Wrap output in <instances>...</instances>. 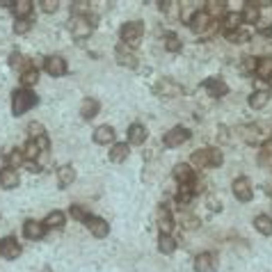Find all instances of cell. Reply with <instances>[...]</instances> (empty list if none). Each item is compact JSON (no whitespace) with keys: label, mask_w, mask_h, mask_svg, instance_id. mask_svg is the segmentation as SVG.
Returning <instances> with one entry per match:
<instances>
[{"label":"cell","mask_w":272,"mask_h":272,"mask_svg":"<svg viewBox=\"0 0 272 272\" xmlns=\"http://www.w3.org/2000/svg\"><path fill=\"white\" fill-rule=\"evenodd\" d=\"M7 167H21V165H25V158H23V149H14V151L9 153V156H7Z\"/></svg>","instance_id":"cell-37"},{"label":"cell","mask_w":272,"mask_h":272,"mask_svg":"<svg viewBox=\"0 0 272 272\" xmlns=\"http://www.w3.org/2000/svg\"><path fill=\"white\" fill-rule=\"evenodd\" d=\"M41 272H53V270H50V268H44V270H41Z\"/></svg>","instance_id":"cell-52"},{"label":"cell","mask_w":272,"mask_h":272,"mask_svg":"<svg viewBox=\"0 0 272 272\" xmlns=\"http://www.w3.org/2000/svg\"><path fill=\"white\" fill-rule=\"evenodd\" d=\"M213 261H215L213 254H206V252L199 254L195 259V272H211L213 270Z\"/></svg>","instance_id":"cell-29"},{"label":"cell","mask_w":272,"mask_h":272,"mask_svg":"<svg viewBox=\"0 0 272 272\" xmlns=\"http://www.w3.org/2000/svg\"><path fill=\"white\" fill-rule=\"evenodd\" d=\"M204 89H206L213 98H220V96H224V94L229 92L227 82H224L222 78H208V80H204Z\"/></svg>","instance_id":"cell-13"},{"label":"cell","mask_w":272,"mask_h":272,"mask_svg":"<svg viewBox=\"0 0 272 272\" xmlns=\"http://www.w3.org/2000/svg\"><path fill=\"white\" fill-rule=\"evenodd\" d=\"M240 71H243V73H254L256 71V60L254 57H245L243 64H240Z\"/></svg>","instance_id":"cell-44"},{"label":"cell","mask_w":272,"mask_h":272,"mask_svg":"<svg viewBox=\"0 0 272 272\" xmlns=\"http://www.w3.org/2000/svg\"><path fill=\"white\" fill-rule=\"evenodd\" d=\"M147 128L142 124H133L131 128H128V144H144L147 142Z\"/></svg>","instance_id":"cell-23"},{"label":"cell","mask_w":272,"mask_h":272,"mask_svg":"<svg viewBox=\"0 0 272 272\" xmlns=\"http://www.w3.org/2000/svg\"><path fill=\"white\" fill-rule=\"evenodd\" d=\"M227 133H229V131H227V128H224V126H222V128H220V135H218V137H220V140H222V142H227V140H229V137H227Z\"/></svg>","instance_id":"cell-51"},{"label":"cell","mask_w":272,"mask_h":272,"mask_svg":"<svg viewBox=\"0 0 272 272\" xmlns=\"http://www.w3.org/2000/svg\"><path fill=\"white\" fill-rule=\"evenodd\" d=\"M259 32H261V37H263V39L272 41V27H270V25H261V27H259Z\"/></svg>","instance_id":"cell-50"},{"label":"cell","mask_w":272,"mask_h":272,"mask_svg":"<svg viewBox=\"0 0 272 272\" xmlns=\"http://www.w3.org/2000/svg\"><path fill=\"white\" fill-rule=\"evenodd\" d=\"M268 101H270V92L268 89H254V94L250 96V105L254 110H263L268 105Z\"/></svg>","instance_id":"cell-24"},{"label":"cell","mask_w":272,"mask_h":272,"mask_svg":"<svg viewBox=\"0 0 272 272\" xmlns=\"http://www.w3.org/2000/svg\"><path fill=\"white\" fill-rule=\"evenodd\" d=\"M69 215H71L73 220H78V222H87V220L92 218V215H89L85 208H82V206H76V204L69 208Z\"/></svg>","instance_id":"cell-39"},{"label":"cell","mask_w":272,"mask_h":272,"mask_svg":"<svg viewBox=\"0 0 272 272\" xmlns=\"http://www.w3.org/2000/svg\"><path fill=\"white\" fill-rule=\"evenodd\" d=\"M114 57H117V62H119L121 66H128V69H135L137 66V57H135V53H133V48H128V46H124V44L117 46Z\"/></svg>","instance_id":"cell-9"},{"label":"cell","mask_w":272,"mask_h":272,"mask_svg":"<svg viewBox=\"0 0 272 272\" xmlns=\"http://www.w3.org/2000/svg\"><path fill=\"white\" fill-rule=\"evenodd\" d=\"M39 80V69H34V66H27L25 71L21 73V82H23V87H32V85H37Z\"/></svg>","instance_id":"cell-35"},{"label":"cell","mask_w":272,"mask_h":272,"mask_svg":"<svg viewBox=\"0 0 272 272\" xmlns=\"http://www.w3.org/2000/svg\"><path fill=\"white\" fill-rule=\"evenodd\" d=\"M73 181H76V169L71 167V165H62L57 169V185L60 188H69Z\"/></svg>","instance_id":"cell-21"},{"label":"cell","mask_w":272,"mask_h":272,"mask_svg":"<svg viewBox=\"0 0 272 272\" xmlns=\"http://www.w3.org/2000/svg\"><path fill=\"white\" fill-rule=\"evenodd\" d=\"M34 105H37V94H32L30 89H18L11 96V112L16 114V117L27 112V110H32Z\"/></svg>","instance_id":"cell-3"},{"label":"cell","mask_w":272,"mask_h":272,"mask_svg":"<svg viewBox=\"0 0 272 272\" xmlns=\"http://www.w3.org/2000/svg\"><path fill=\"white\" fill-rule=\"evenodd\" d=\"M39 5H41V9H44L46 14H53V11H57V7H60V2H57V0H41Z\"/></svg>","instance_id":"cell-45"},{"label":"cell","mask_w":272,"mask_h":272,"mask_svg":"<svg viewBox=\"0 0 272 272\" xmlns=\"http://www.w3.org/2000/svg\"><path fill=\"white\" fill-rule=\"evenodd\" d=\"M227 39L229 41H236V44H245V41H250V32H245V30L240 27L236 32H227Z\"/></svg>","instance_id":"cell-41"},{"label":"cell","mask_w":272,"mask_h":272,"mask_svg":"<svg viewBox=\"0 0 272 272\" xmlns=\"http://www.w3.org/2000/svg\"><path fill=\"white\" fill-rule=\"evenodd\" d=\"M192 197H195V188L190 185H179V192H176V202H179V206H188V204L192 202Z\"/></svg>","instance_id":"cell-28"},{"label":"cell","mask_w":272,"mask_h":272,"mask_svg":"<svg viewBox=\"0 0 272 272\" xmlns=\"http://www.w3.org/2000/svg\"><path fill=\"white\" fill-rule=\"evenodd\" d=\"M174 179L179 181V185H190V183H195L197 176L188 163H179V165H174Z\"/></svg>","instance_id":"cell-12"},{"label":"cell","mask_w":272,"mask_h":272,"mask_svg":"<svg viewBox=\"0 0 272 272\" xmlns=\"http://www.w3.org/2000/svg\"><path fill=\"white\" fill-rule=\"evenodd\" d=\"M158 250L163 252V254H174L176 240L172 238V234H160V238H158Z\"/></svg>","instance_id":"cell-33"},{"label":"cell","mask_w":272,"mask_h":272,"mask_svg":"<svg viewBox=\"0 0 272 272\" xmlns=\"http://www.w3.org/2000/svg\"><path fill=\"white\" fill-rule=\"evenodd\" d=\"M30 18H16V23H14V32L16 34H25L27 30H30Z\"/></svg>","instance_id":"cell-43"},{"label":"cell","mask_w":272,"mask_h":272,"mask_svg":"<svg viewBox=\"0 0 272 272\" xmlns=\"http://www.w3.org/2000/svg\"><path fill=\"white\" fill-rule=\"evenodd\" d=\"M222 27H224V32H236V30L243 27V16H240L238 11H227L222 18Z\"/></svg>","instance_id":"cell-18"},{"label":"cell","mask_w":272,"mask_h":272,"mask_svg":"<svg viewBox=\"0 0 272 272\" xmlns=\"http://www.w3.org/2000/svg\"><path fill=\"white\" fill-rule=\"evenodd\" d=\"M181 224H183L185 229H197L199 227V220L197 218H181Z\"/></svg>","instance_id":"cell-47"},{"label":"cell","mask_w":272,"mask_h":272,"mask_svg":"<svg viewBox=\"0 0 272 272\" xmlns=\"http://www.w3.org/2000/svg\"><path fill=\"white\" fill-rule=\"evenodd\" d=\"M188 140H190V131L183 128V126H176V128H172V131L163 137V144L169 149H174V147H181V144Z\"/></svg>","instance_id":"cell-6"},{"label":"cell","mask_w":272,"mask_h":272,"mask_svg":"<svg viewBox=\"0 0 272 272\" xmlns=\"http://www.w3.org/2000/svg\"><path fill=\"white\" fill-rule=\"evenodd\" d=\"M240 16H243V23H247V25H256L259 18H261V9H259L256 2H245V9H243Z\"/></svg>","instance_id":"cell-19"},{"label":"cell","mask_w":272,"mask_h":272,"mask_svg":"<svg viewBox=\"0 0 272 272\" xmlns=\"http://www.w3.org/2000/svg\"><path fill=\"white\" fill-rule=\"evenodd\" d=\"M46 71H48L50 76L60 78L66 73V60L62 57V55H50V57H46Z\"/></svg>","instance_id":"cell-11"},{"label":"cell","mask_w":272,"mask_h":272,"mask_svg":"<svg viewBox=\"0 0 272 272\" xmlns=\"http://www.w3.org/2000/svg\"><path fill=\"white\" fill-rule=\"evenodd\" d=\"M128 153H131L128 142H119V144H114V147L110 149V160H112V163H124V160L128 158Z\"/></svg>","instance_id":"cell-26"},{"label":"cell","mask_w":272,"mask_h":272,"mask_svg":"<svg viewBox=\"0 0 272 272\" xmlns=\"http://www.w3.org/2000/svg\"><path fill=\"white\" fill-rule=\"evenodd\" d=\"M270 82H272V80H270Z\"/></svg>","instance_id":"cell-53"},{"label":"cell","mask_w":272,"mask_h":272,"mask_svg":"<svg viewBox=\"0 0 272 272\" xmlns=\"http://www.w3.org/2000/svg\"><path fill=\"white\" fill-rule=\"evenodd\" d=\"M224 163V156L220 149H197L192 153V165L199 169H206V167H220Z\"/></svg>","instance_id":"cell-1"},{"label":"cell","mask_w":272,"mask_h":272,"mask_svg":"<svg viewBox=\"0 0 272 272\" xmlns=\"http://www.w3.org/2000/svg\"><path fill=\"white\" fill-rule=\"evenodd\" d=\"M44 227L46 229H62L64 227V213H60V211L48 213L44 220Z\"/></svg>","instance_id":"cell-32"},{"label":"cell","mask_w":272,"mask_h":272,"mask_svg":"<svg viewBox=\"0 0 272 272\" xmlns=\"http://www.w3.org/2000/svg\"><path fill=\"white\" fill-rule=\"evenodd\" d=\"M156 92H158L160 96H165V98H176V96H181V92H183V89H181L174 80H169V78H163V80L158 82Z\"/></svg>","instance_id":"cell-15"},{"label":"cell","mask_w":272,"mask_h":272,"mask_svg":"<svg viewBox=\"0 0 272 272\" xmlns=\"http://www.w3.org/2000/svg\"><path fill=\"white\" fill-rule=\"evenodd\" d=\"M0 185L5 190H14L18 185V172L14 167H2L0 169Z\"/></svg>","instance_id":"cell-16"},{"label":"cell","mask_w":272,"mask_h":272,"mask_svg":"<svg viewBox=\"0 0 272 272\" xmlns=\"http://www.w3.org/2000/svg\"><path fill=\"white\" fill-rule=\"evenodd\" d=\"M254 227H256L259 234L270 236L272 234V218H270V215H256V218H254Z\"/></svg>","instance_id":"cell-30"},{"label":"cell","mask_w":272,"mask_h":272,"mask_svg":"<svg viewBox=\"0 0 272 272\" xmlns=\"http://www.w3.org/2000/svg\"><path fill=\"white\" fill-rule=\"evenodd\" d=\"M14 14L16 18H27V14L32 11V0H14Z\"/></svg>","instance_id":"cell-34"},{"label":"cell","mask_w":272,"mask_h":272,"mask_svg":"<svg viewBox=\"0 0 272 272\" xmlns=\"http://www.w3.org/2000/svg\"><path fill=\"white\" fill-rule=\"evenodd\" d=\"M85 224H87V229L92 231V236H96V238H105V236L110 234V224L105 222V220H101V218H94L92 215Z\"/></svg>","instance_id":"cell-17"},{"label":"cell","mask_w":272,"mask_h":272,"mask_svg":"<svg viewBox=\"0 0 272 272\" xmlns=\"http://www.w3.org/2000/svg\"><path fill=\"white\" fill-rule=\"evenodd\" d=\"M27 135H30V140H37V137L46 135L44 124H39V121H30V124H27Z\"/></svg>","instance_id":"cell-38"},{"label":"cell","mask_w":272,"mask_h":272,"mask_svg":"<svg viewBox=\"0 0 272 272\" xmlns=\"http://www.w3.org/2000/svg\"><path fill=\"white\" fill-rule=\"evenodd\" d=\"M142 34H144V25H142V21H128V23H124L121 30H119L121 44L128 46V48H135V46L140 44Z\"/></svg>","instance_id":"cell-2"},{"label":"cell","mask_w":272,"mask_h":272,"mask_svg":"<svg viewBox=\"0 0 272 272\" xmlns=\"http://www.w3.org/2000/svg\"><path fill=\"white\" fill-rule=\"evenodd\" d=\"M94 18L92 16H85V14H80V16H73L71 18V23H69V30H71V34L76 39H87L89 34L94 32Z\"/></svg>","instance_id":"cell-4"},{"label":"cell","mask_w":272,"mask_h":272,"mask_svg":"<svg viewBox=\"0 0 272 272\" xmlns=\"http://www.w3.org/2000/svg\"><path fill=\"white\" fill-rule=\"evenodd\" d=\"M256 78L259 80H272V57H261L256 60Z\"/></svg>","instance_id":"cell-20"},{"label":"cell","mask_w":272,"mask_h":272,"mask_svg":"<svg viewBox=\"0 0 272 272\" xmlns=\"http://www.w3.org/2000/svg\"><path fill=\"white\" fill-rule=\"evenodd\" d=\"M114 140V128L112 126H98L94 131V142L96 144H110Z\"/></svg>","instance_id":"cell-27"},{"label":"cell","mask_w":272,"mask_h":272,"mask_svg":"<svg viewBox=\"0 0 272 272\" xmlns=\"http://www.w3.org/2000/svg\"><path fill=\"white\" fill-rule=\"evenodd\" d=\"M165 48H167V50H172V53H176V50H181V39L176 37L174 32L165 34Z\"/></svg>","instance_id":"cell-40"},{"label":"cell","mask_w":272,"mask_h":272,"mask_svg":"<svg viewBox=\"0 0 272 272\" xmlns=\"http://www.w3.org/2000/svg\"><path fill=\"white\" fill-rule=\"evenodd\" d=\"M211 21L213 18L206 14V9H197L190 18H188V25H190L192 32H206L208 27H211Z\"/></svg>","instance_id":"cell-7"},{"label":"cell","mask_w":272,"mask_h":272,"mask_svg":"<svg viewBox=\"0 0 272 272\" xmlns=\"http://www.w3.org/2000/svg\"><path fill=\"white\" fill-rule=\"evenodd\" d=\"M34 142H37V147H39V149H41V151H46V149H48V147H50V140H48V137H46V135L37 137V140H34Z\"/></svg>","instance_id":"cell-49"},{"label":"cell","mask_w":272,"mask_h":272,"mask_svg":"<svg viewBox=\"0 0 272 272\" xmlns=\"http://www.w3.org/2000/svg\"><path fill=\"white\" fill-rule=\"evenodd\" d=\"M261 151H263V156H268V158H272V135L268 137L266 142H263V147H261Z\"/></svg>","instance_id":"cell-48"},{"label":"cell","mask_w":272,"mask_h":272,"mask_svg":"<svg viewBox=\"0 0 272 272\" xmlns=\"http://www.w3.org/2000/svg\"><path fill=\"white\" fill-rule=\"evenodd\" d=\"M9 66L11 69H23L25 71V57L21 53H11L9 55Z\"/></svg>","instance_id":"cell-42"},{"label":"cell","mask_w":272,"mask_h":272,"mask_svg":"<svg viewBox=\"0 0 272 272\" xmlns=\"http://www.w3.org/2000/svg\"><path fill=\"white\" fill-rule=\"evenodd\" d=\"M240 135H243V140H245L247 144H256L259 137H261V126H256V124L243 126V128H240Z\"/></svg>","instance_id":"cell-25"},{"label":"cell","mask_w":272,"mask_h":272,"mask_svg":"<svg viewBox=\"0 0 272 272\" xmlns=\"http://www.w3.org/2000/svg\"><path fill=\"white\" fill-rule=\"evenodd\" d=\"M98 110H101V105H98L96 98H85V101L80 103V117L89 121V119H94V117L98 114Z\"/></svg>","instance_id":"cell-22"},{"label":"cell","mask_w":272,"mask_h":272,"mask_svg":"<svg viewBox=\"0 0 272 272\" xmlns=\"http://www.w3.org/2000/svg\"><path fill=\"white\" fill-rule=\"evenodd\" d=\"M23 234H25V238L30 240H39L46 236V227L44 222H37V220H27L25 224H23Z\"/></svg>","instance_id":"cell-14"},{"label":"cell","mask_w":272,"mask_h":272,"mask_svg":"<svg viewBox=\"0 0 272 272\" xmlns=\"http://www.w3.org/2000/svg\"><path fill=\"white\" fill-rule=\"evenodd\" d=\"M21 245H18L16 238H11V236H7V238L0 240V256L2 259H18L21 256Z\"/></svg>","instance_id":"cell-8"},{"label":"cell","mask_w":272,"mask_h":272,"mask_svg":"<svg viewBox=\"0 0 272 272\" xmlns=\"http://www.w3.org/2000/svg\"><path fill=\"white\" fill-rule=\"evenodd\" d=\"M156 220H158L160 234H172V229H174V218H172V211H169L165 204H163V206H158Z\"/></svg>","instance_id":"cell-10"},{"label":"cell","mask_w":272,"mask_h":272,"mask_svg":"<svg viewBox=\"0 0 272 272\" xmlns=\"http://www.w3.org/2000/svg\"><path fill=\"white\" fill-rule=\"evenodd\" d=\"M224 7H227L224 0H220V2H218V0H208V2H206V14L213 18V16H218V14H222Z\"/></svg>","instance_id":"cell-36"},{"label":"cell","mask_w":272,"mask_h":272,"mask_svg":"<svg viewBox=\"0 0 272 272\" xmlns=\"http://www.w3.org/2000/svg\"><path fill=\"white\" fill-rule=\"evenodd\" d=\"M39 156H41V149L37 147V142L27 140V144L23 147V158H25V163H34Z\"/></svg>","instance_id":"cell-31"},{"label":"cell","mask_w":272,"mask_h":272,"mask_svg":"<svg viewBox=\"0 0 272 272\" xmlns=\"http://www.w3.org/2000/svg\"><path fill=\"white\" fill-rule=\"evenodd\" d=\"M206 204H208V208H211V211H220V208H222V202H220V199H218V197H215V195H211V197H208V199H206Z\"/></svg>","instance_id":"cell-46"},{"label":"cell","mask_w":272,"mask_h":272,"mask_svg":"<svg viewBox=\"0 0 272 272\" xmlns=\"http://www.w3.org/2000/svg\"><path fill=\"white\" fill-rule=\"evenodd\" d=\"M231 190H234V197L238 202H252V197H254V190H252V183L247 176H238L231 185Z\"/></svg>","instance_id":"cell-5"}]
</instances>
